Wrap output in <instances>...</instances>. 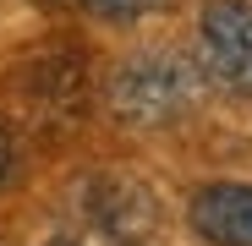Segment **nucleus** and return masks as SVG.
Segmentation results:
<instances>
[{
    "instance_id": "nucleus-1",
    "label": "nucleus",
    "mask_w": 252,
    "mask_h": 246,
    "mask_svg": "<svg viewBox=\"0 0 252 246\" xmlns=\"http://www.w3.org/2000/svg\"><path fill=\"white\" fill-rule=\"evenodd\" d=\"M197 104V66L176 50L132 55L110 77V109L126 126H170Z\"/></svg>"
},
{
    "instance_id": "nucleus-2",
    "label": "nucleus",
    "mask_w": 252,
    "mask_h": 246,
    "mask_svg": "<svg viewBox=\"0 0 252 246\" xmlns=\"http://www.w3.org/2000/svg\"><path fill=\"white\" fill-rule=\"evenodd\" d=\"M11 93H17V109L38 132L77 126V120L88 115V55H82L77 44L33 50L17 66V77H11Z\"/></svg>"
},
{
    "instance_id": "nucleus-3",
    "label": "nucleus",
    "mask_w": 252,
    "mask_h": 246,
    "mask_svg": "<svg viewBox=\"0 0 252 246\" xmlns=\"http://www.w3.org/2000/svg\"><path fill=\"white\" fill-rule=\"evenodd\" d=\"M197 66L225 93L252 99V6L241 0H208L197 22Z\"/></svg>"
},
{
    "instance_id": "nucleus-4",
    "label": "nucleus",
    "mask_w": 252,
    "mask_h": 246,
    "mask_svg": "<svg viewBox=\"0 0 252 246\" xmlns=\"http://www.w3.org/2000/svg\"><path fill=\"white\" fill-rule=\"evenodd\" d=\"M88 219L110 241H143L154 230V197L148 186L126 181V175H99L88 186Z\"/></svg>"
},
{
    "instance_id": "nucleus-5",
    "label": "nucleus",
    "mask_w": 252,
    "mask_h": 246,
    "mask_svg": "<svg viewBox=\"0 0 252 246\" xmlns=\"http://www.w3.org/2000/svg\"><path fill=\"white\" fill-rule=\"evenodd\" d=\"M192 230L214 246H252V186H203L192 197Z\"/></svg>"
},
{
    "instance_id": "nucleus-6",
    "label": "nucleus",
    "mask_w": 252,
    "mask_h": 246,
    "mask_svg": "<svg viewBox=\"0 0 252 246\" xmlns=\"http://www.w3.org/2000/svg\"><path fill=\"white\" fill-rule=\"evenodd\" d=\"M82 6H94V11L110 17V22H132V17H143V11H154V6H164V0H82Z\"/></svg>"
},
{
    "instance_id": "nucleus-7",
    "label": "nucleus",
    "mask_w": 252,
    "mask_h": 246,
    "mask_svg": "<svg viewBox=\"0 0 252 246\" xmlns=\"http://www.w3.org/2000/svg\"><path fill=\"white\" fill-rule=\"evenodd\" d=\"M17 164H22V153H17V132H11V120L0 115V186L17 181Z\"/></svg>"
},
{
    "instance_id": "nucleus-8",
    "label": "nucleus",
    "mask_w": 252,
    "mask_h": 246,
    "mask_svg": "<svg viewBox=\"0 0 252 246\" xmlns=\"http://www.w3.org/2000/svg\"><path fill=\"white\" fill-rule=\"evenodd\" d=\"M38 6H50V11H66V6H82V0H38Z\"/></svg>"
},
{
    "instance_id": "nucleus-9",
    "label": "nucleus",
    "mask_w": 252,
    "mask_h": 246,
    "mask_svg": "<svg viewBox=\"0 0 252 246\" xmlns=\"http://www.w3.org/2000/svg\"><path fill=\"white\" fill-rule=\"evenodd\" d=\"M115 246H148V241H115Z\"/></svg>"
},
{
    "instance_id": "nucleus-10",
    "label": "nucleus",
    "mask_w": 252,
    "mask_h": 246,
    "mask_svg": "<svg viewBox=\"0 0 252 246\" xmlns=\"http://www.w3.org/2000/svg\"><path fill=\"white\" fill-rule=\"evenodd\" d=\"M50 246H77V241H50Z\"/></svg>"
}]
</instances>
